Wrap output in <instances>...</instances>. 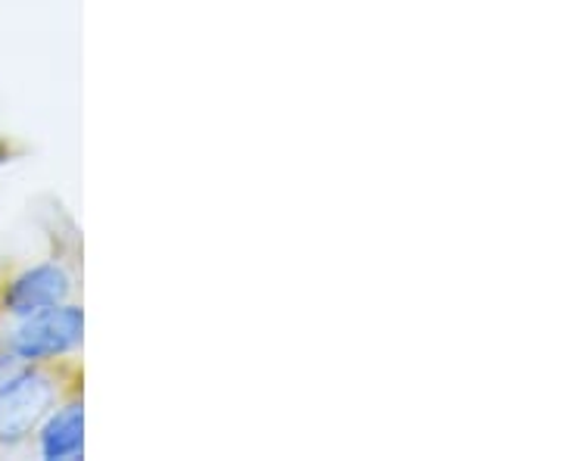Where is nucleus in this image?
Listing matches in <instances>:
<instances>
[{
  "label": "nucleus",
  "mask_w": 561,
  "mask_h": 461,
  "mask_svg": "<svg viewBox=\"0 0 561 461\" xmlns=\"http://www.w3.org/2000/svg\"><path fill=\"white\" fill-rule=\"evenodd\" d=\"M76 297V275L62 260H44L13 275L0 293V312L7 319H25L41 309L60 306Z\"/></svg>",
  "instance_id": "obj_3"
},
{
  "label": "nucleus",
  "mask_w": 561,
  "mask_h": 461,
  "mask_svg": "<svg viewBox=\"0 0 561 461\" xmlns=\"http://www.w3.org/2000/svg\"><path fill=\"white\" fill-rule=\"evenodd\" d=\"M79 381H66L54 365H20L7 381H0V446L16 449L35 437L38 424L57 402L79 390Z\"/></svg>",
  "instance_id": "obj_1"
},
{
  "label": "nucleus",
  "mask_w": 561,
  "mask_h": 461,
  "mask_svg": "<svg viewBox=\"0 0 561 461\" xmlns=\"http://www.w3.org/2000/svg\"><path fill=\"white\" fill-rule=\"evenodd\" d=\"M35 449L44 461L84 459V400L81 390L66 393L35 430Z\"/></svg>",
  "instance_id": "obj_4"
},
{
  "label": "nucleus",
  "mask_w": 561,
  "mask_h": 461,
  "mask_svg": "<svg viewBox=\"0 0 561 461\" xmlns=\"http://www.w3.org/2000/svg\"><path fill=\"white\" fill-rule=\"evenodd\" d=\"M84 346V306L76 300L41 309L13 321L7 349L25 365H54L72 359Z\"/></svg>",
  "instance_id": "obj_2"
}]
</instances>
